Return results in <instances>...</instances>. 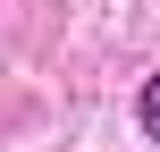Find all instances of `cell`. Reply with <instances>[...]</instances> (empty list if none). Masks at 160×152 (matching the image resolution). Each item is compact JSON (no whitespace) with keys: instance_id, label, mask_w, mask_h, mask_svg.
I'll use <instances>...</instances> for the list:
<instances>
[{"instance_id":"6da1fadb","label":"cell","mask_w":160,"mask_h":152,"mask_svg":"<svg viewBox=\"0 0 160 152\" xmlns=\"http://www.w3.org/2000/svg\"><path fill=\"white\" fill-rule=\"evenodd\" d=\"M135 118H143V135H152V144H160V68H152V76H143V93H135Z\"/></svg>"}]
</instances>
